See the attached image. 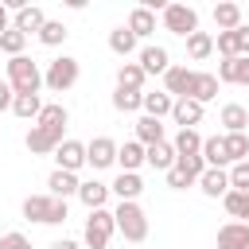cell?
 <instances>
[{"mask_svg":"<svg viewBox=\"0 0 249 249\" xmlns=\"http://www.w3.org/2000/svg\"><path fill=\"white\" fill-rule=\"evenodd\" d=\"M4 70H8V86H12V93H39L43 89V70H39V62L35 58H27V54H16V58H8L4 62Z\"/></svg>","mask_w":249,"mask_h":249,"instance_id":"obj_1","label":"cell"},{"mask_svg":"<svg viewBox=\"0 0 249 249\" xmlns=\"http://www.w3.org/2000/svg\"><path fill=\"white\" fill-rule=\"evenodd\" d=\"M78 78H82V62H78V58H70V54L51 58V62H47V70H43V86H47L51 93H66V89H74V86H78Z\"/></svg>","mask_w":249,"mask_h":249,"instance_id":"obj_2","label":"cell"},{"mask_svg":"<svg viewBox=\"0 0 249 249\" xmlns=\"http://www.w3.org/2000/svg\"><path fill=\"white\" fill-rule=\"evenodd\" d=\"M23 218H27V222H39V226H62L70 214H66V202H62V198L27 195V198H23Z\"/></svg>","mask_w":249,"mask_h":249,"instance_id":"obj_3","label":"cell"},{"mask_svg":"<svg viewBox=\"0 0 249 249\" xmlns=\"http://www.w3.org/2000/svg\"><path fill=\"white\" fill-rule=\"evenodd\" d=\"M113 222L124 233V241H144L148 237V214L140 202H117L113 206Z\"/></svg>","mask_w":249,"mask_h":249,"instance_id":"obj_4","label":"cell"},{"mask_svg":"<svg viewBox=\"0 0 249 249\" xmlns=\"http://www.w3.org/2000/svg\"><path fill=\"white\" fill-rule=\"evenodd\" d=\"M117 233V222H113V210H89V218H86V249H105L109 245V237Z\"/></svg>","mask_w":249,"mask_h":249,"instance_id":"obj_5","label":"cell"},{"mask_svg":"<svg viewBox=\"0 0 249 249\" xmlns=\"http://www.w3.org/2000/svg\"><path fill=\"white\" fill-rule=\"evenodd\" d=\"M163 31H171V35H195L198 31V12L191 8V4H167L163 8Z\"/></svg>","mask_w":249,"mask_h":249,"instance_id":"obj_6","label":"cell"},{"mask_svg":"<svg viewBox=\"0 0 249 249\" xmlns=\"http://www.w3.org/2000/svg\"><path fill=\"white\" fill-rule=\"evenodd\" d=\"M62 140H66L62 132L43 128V124H31V128H27V136H23V144H27V152H31V156H54V148H58Z\"/></svg>","mask_w":249,"mask_h":249,"instance_id":"obj_7","label":"cell"},{"mask_svg":"<svg viewBox=\"0 0 249 249\" xmlns=\"http://www.w3.org/2000/svg\"><path fill=\"white\" fill-rule=\"evenodd\" d=\"M86 163H89L93 171L113 167V163H117V140H113V136H93V140L86 144Z\"/></svg>","mask_w":249,"mask_h":249,"instance_id":"obj_8","label":"cell"},{"mask_svg":"<svg viewBox=\"0 0 249 249\" xmlns=\"http://www.w3.org/2000/svg\"><path fill=\"white\" fill-rule=\"evenodd\" d=\"M191 82H195V70H187V66L171 62V66H167V74H163V93H167L171 101L191 97Z\"/></svg>","mask_w":249,"mask_h":249,"instance_id":"obj_9","label":"cell"},{"mask_svg":"<svg viewBox=\"0 0 249 249\" xmlns=\"http://www.w3.org/2000/svg\"><path fill=\"white\" fill-rule=\"evenodd\" d=\"M136 66L144 70V78H152V74H167V66H171V54H167V47H156V43H148V47H140V54H136Z\"/></svg>","mask_w":249,"mask_h":249,"instance_id":"obj_10","label":"cell"},{"mask_svg":"<svg viewBox=\"0 0 249 249\" xmlns=\"http://www.w3.org/2000/svg\"><path fill=\"white\" fill-rule=\"evenodd\" d=\"M54 163H58V171H82L86 167V144L82 140H62L58 148H54Z\"/></svg>","mask_w":249,"mask_h":249,"instance_id":"obj_11","label":"cell"},{"mask_svg":"<svg viewBox=\"0 0 249 249\" xmlns=\"http://www.w3.org/2000/svg\"><path fill=\"white\" fill-rule=\"evenodd\" d=\"M140 191H144L140 171H121V175L109 183V195H117V202H136V198H140Z\"/></svg>","mask_w":249,"mask_h":249,"instance_id":"obj_12","label":"cell"},{"mask_svg":"<svg viewBox=\"0 0 249 249\" xmlns=\"http://www.w3.org/2000/svg\"><path fill=\"white\" fill-rule=\"evenodd\" d=\"M47 23V12L39 8V4H23L16 16H12V27L16 31H23V35H39V27Z\"/></svg>","mask_w":249,"mask_h":249,"instance_id":"obj_13","label":"cell"},{"mask_svg":"<svg viewBox=\"0 0 249 249\" xmlns=\"http://www.w3.org/2000/svg\"><path fill=\"white\" fill-rule=\"evenodd\" d=\"M47 187H51V191H47L51 198H62V202H66L70 195H78V187H82V179H78L74 171H58V167H54V171L47 175Z\"/></svg>","mask_w":249,"mask_h":249,"instance_id":"obj_14","label":"cell"},{"mask_svg":"<svg viewBox=\"0 0 249 249\" xmlns=\"http://www.w3.org/2000/svg\"><path fill=\"white\" fill-rule=\"evenodd\" d=\"M202 109H206V105H198V101H191V97H179V101L171 105V121H175L179 128H195V124H202Z\"/></svg>","mask_w":249,"mask_h":249,"instance_id":"obj_15","label":"cell"},{"mask_svg":"<svg viewBox=\"0 0 249 249\" xmlns=\"http://www.w3.org/2000/svg\"><path fill=\"white\" fill-rule=\"evenodd\" d=\"M198 191H202L206 198H222V195L230 191V175H226V167H206V171L198 175Z\"/></svg>","mask_w":249,"mask_h":249,"instance_id":"obj_16","label":"cell"},{"mask_svg":"<svg viewBox=\"0 0 249 249\" xmlns=\"http://www.w3.org/2000/svg\"><path fill=\"white\" fill-rule=\"evenodd\" d=\"M78 198L86 202V210H101V206L109 202V183H101V179H82Z\"/></svg>","mask_w":249,"mask_h":249,"instance_id":"obj_17","label":"cell"},{"mask_svg":"<svg viewBox=\"0 0 249 249\" xmlns=\"http://www.w3.org/2000/svg\"><path fill=\"white\" fill-rule=\"evenodd\" d=\"M218 249H249V226L245 222H226L218 230Z\"/></svg>","mask_w":249,"mask_h":249,"instance_id":"obj_18","label":"cell"},{"mask_svg":"<svg viewBox=\"0 0 249 249\" xmlns=\"http://www.w3.org/2000/svg\"><path fill=\"white\" fill-rule=\"evenodd\" d=\"M214 97H218V78H214V74H206V70H195V82H191V101L206 105V101H214Z\"/></svg>","mask_w":249,"mask_h":249,"instance_id":"obj_19","label":"cell"},{"mask_svg":"<svg viewBox=\"0 0 249 249\" xmlns=\"http://www.w3.org/2000/svg\"><path fill=\"white\" fill-rule=\"evenodd\" d=\"M144 163H148V167H156V171L175 167V148H171V140H160V144L144 148Z\"/></svg>","mask_w":249,"mask_h":249,"instance_id":"obj_20","label":"cell"},{"mask_svg":"<svg viewBox=\"0 0 249 249\" xmlns=\"http://www.w3.org/2000/svg\"><path fill=\"white\" fill-rule=\"evenodd\" d=\"M35 124H43V128H54V132H66V124H70V113H66V105H43L39 109V117H35Z\"/></svg>","mask_w":249,"mask_h":249,"instance_id":"obj_21","label":"cell"},{"mask_svg":"<svg viewBox=\"0 0 249 249\" xmlns=\"http://www.w3.org/2000/svg\"><path fill=\"white\" fill-rule=\"evenodd\" d=\"M218 121L226 124V132H245V128H249V109L237 105V101H230V105H222Z\"/></svg>","mask_w":249,"mask_h":249,"instance_id":"obj_22","label":"cell"},{"mask_svg":"<svg viewBox=\"0 0 249 249\" xmlns=\"http://www.w3.org/2000/svg\"><path fill=\"white\" fill-rule=\"evenodd\" d=\"M117 163H121V171H140L144 167V144H136V140L117 144Z\"/></svg>","mask_w":249,"mask_h":249,"instance_id":"obj_23","label":"cell"},{"mask_svg":"<svg viewBox=\"0 0 249 249\" xmlns=\"http://www.w3.org/2000/svg\"><path fill=\"white\" fill-rule=\"evenodd\" d=\"M214 23H218V31H237L241 27V4H233V0L214 4Z\"/></svg>","mask_w":249,"mask_h":249,"instance_id":"obj_24","label":"cell"},{"mask_svg":"<svg viewBox=\"0 0 249 249\" xmlns=\"http://www.w3.org/2000/svg\"><path fill=\"white\" fill-rule=\"evenodd\" d=\"M124 27H128V31L136 35V43H140V39H148V35L156 31V16H152L148 8H132V12H128V23H124Z\"/></svg>","mask_w":249,"mask_h":249,"instance_id":"obj_25","label":"cell"},{"mask_svg":"<svg viewBox=\"0 0 249 249\" xmlns=\"http://www.w3.org/2000/svg\"><path fill=\"white\" fill-rule=\"evenodd\" d=\"M171 97L163 93V89H156V93H144V101H140V109H144V117H156V121H163V117H171Z\"/></svg>","mask_w":249,"mask_h":249,"instance_id":"obj_26","label":"cell"},{"mask_svg":"<svg viewBox=\"0 0 249 249\" xmlns=\"http://www.w3.org/2000/svg\"><path fill=\"white\" fill-rule=\"evenodd\" d=\"M160 140H167V136H163V121H156V117H140V121H136V144L152 148V144H160Z\"/></svg>","mask_w":249,"mask_h":249,"instance_id":"obj_27","label":"cell"},{"mask_svg":"<svg viewBox=\"0 0 249 249\" xmlns=\"http://www.w3.org/2000/svg\"><path fill=\"white\" fill-rule=\"evenodd\" d=\"M222 206H226V214H230L233 222H245V226H249V195H245V191H226V195H222Z\"/></svg>","mask_w":249,"mask_h":249,"instance_id":"obj_28","label":"cell"},{"mask_svg":"<svg viewBox=\"0 0 249 249\" xmlns=\"http://www.w3.org/2000/svg\"><path fill=\"white\" fill-rule=\"evenodd\" d=\"M144 70L136 66V62H121V70H117V89H136V93H144Z\"/></svg>","mask_w":249,"mask_h":249,"instance_id":"obj_29","label":"cell"},{"mask_svg":"<svg viewBox=\"0 0 249 249\" xmlns=\"http://www.w3.org/2000/svg\"><path fill=\"white\" fill-rule=\"evenodd\" d=\"M39 109H43V97H39V93H16V97H12V113H16L19 121H35Z\"/></svg>","mask_w":249,"mask_h":249,"instance_id":"obj_30","label":"cell"},{"mask_svg":"<svg viewBox=\"0 0 249 249\" xmlns=\"http://www.w3.org/2000/svg\"><path fill=\"white\" fill-rule=\"evenodd\" d=\"M171 148H175V156H198V152H202V136H198V128H179L175 140H171Z\"/></svg>","mask_w":249,"mask_h":249,"instance_id":"obj_31","label":"cell"},{"mask_svg":"<svg viewBox=\"0 0 249 249\" xmlns=\"http://www.w3.org/2000/svg\"><path fill=\"white\" fill-rule=\"evenodd\" d=\"M222 144H226V160H230V167L241 163V160H249V136H245V132H226Z\"/></svg>","mask_w":249,"mask_h":249,"instance_id":"obj_32","label":"cell"},{"mask_svg":"<svg viewBox=\"0 0 249 249\" xmlns=\"http://www.w3.org/2000/svg\"><path fill=\"white\" fill-rule=\"evenodd\" d=\"M187 54H191L195 62L210 58V54H214V35H210V31H195V35H187Z\"/></svg>","mask_w":249,"mask_h":249,"instance_id":"obj_33","label":"cell"},{"mask_svg":"<svg viewBox=\"0 0 249 249\" xmlns=\"http://www.w3.org/2000/svg\"><path fill=\"white\" fill-rule=\"evenodd\" d=\"M198 156H202L206 167H226V163H230V160H226V144H222V136H206Z\"/></svg>","mask_w":249,"mask_h":249,"instance_id":"obj_34","label":"cell"},{"mask_svg":"<svg viewBox=\"0 0 249 249\" xmlns=\"http://www.w3.org/2000/svg\"><path fill=\"white\" fill-rule=\"evenodd\" d=\"M66 35H70V31H66V23H62V19H47V23L39 27V35H35V39H39L43 47H62V43H66Z\"/></svg>","mask_w":249,"mask_h":249,"instance_id":"obj_35","label":"cell"},{"mask_svg":"<svg viewBox=\"0 0 249 249\" xmlns=\"http://www.w3.org/2000/svg\"><path fill=\"white\" fill-rule=\"evenodd\" d=\"M109 51L121 54V58H128V54L136 51V35H132L128 27H113V31H109Z\"/></svg>","mask_w":249,"mask_h":249,"instance_id":"obj_36","label":"cell"},{"mask_svg":"<svg viewBox=\"0 0 249 249\" xmlns=\"http://www.w3.org/2000/svg\"><path fill=\"white\" fill-rule=\"evenodd\" d=\"M23 47H27V35H23V31H16V27H8V31L0 35V51H4L8 58H16V54H23Z\"/></svg>","mask_w":249,"mask_h":249,"instance_id":"obj_37","label":"cell"},{"mask_svg":"<svg viewBox=\"0 0 249 249\" xmlns=\"http://www.w3.org/2000/svg\"><path fill=\"white\" fill-rule=\"evenodd\" d=\"M140 101H144V93H136V89H113V109L117 113H136Z\"/></svg>","mask_w":249,"mask_h":249,"instance_id":"obj_38","label":"cell"},{"mask_svg":"<svg viewBox=\"0 0 249 249\" xmlns=\"http://www.w3.org/2000/svg\"><path fill=\"white\" fill-rule=\"evenodd\" d=\"M226 175H230V191H245V195H249V160L233 163Z\"/></svg>","mask_w":249,"mask_h":249,"instance_id":"obj_39","label":"cell"},{"mask_svg":"<svg viewBox=\"0 0 249 249\" xmlns=\"http://www.w3.org/2000/svg\"><path fill=\"white\" fill-rule=\"evenodd\" d=\"M163 175H167V187H171V191H187V187H195V179H191L183 167H167Z\"/></svg>","mask_w":249,"mask_h":249,"instance_id":"obj_40","label":"cell"},{"mask_svg":"<svg viewBox=\"0 0 249 249\" xmlns=\"http://www.w3.org/2000/svg\"><path fill=\"white\" fill-rule=\"evenodd\" d=\"M214 51H218L222 58H237V47H233V31H218V39H214Z\"/></svg>","mask_w":249,"mask_h":249,"instance_id":"obj_41","label":"cell"},{"mask_svg":"<svg viewBox=\"0 0 249 249\" xmlns=\"http://www.w3.org/2000/svg\"><path fill=\"white\" fill-rule=\"evenodd\" d=\"M0 249H31V241H27V233L12 230V233H0Z\"/></svg>","mask_w":249,"mask_h":249,"instance_id":"obj_42","label":"cell"},{"mask_svg":"<svg viewBox=\"0 0 249 249\" xmlns=\"http://www.w3.org/2000/svg\"><path fill=\"white\" fill-rule=\"evenodd\" d=\"M233 86H249V54L233 58Z\"/></svg>","mask_w":249,"mask_h":249,"instance_id":"obj_43","label":"cell"},{"mask_svg":"<svg viewBox=\"0 0 249 249\" xmlns=\"http://www.w3.org/2000/svg\"><path fill=\"white\" fill-rule=\"evenodd\" d=\"M233 47H237V54H249V27L245 23L233 31Z\"/></svg>","mask_w":249,"mask_h":249,"instance_id":"obj_44","label":"cell"},{"mask_svg":"<svg viewBox=\"0 0 249 249\" xmlns=\"http://www.w3.org/2000/svg\"><path fill=\"white\" fill-rule=\"evenodd\" d=\"M12 97H16V93H12V86L0 78V113H4V109H12Z\"/></svg>","mask_w":249,"mask_h":249,"instance_id":"obj_45","label":"cell"},{"mask_svg":"<svg viewBox=\"0 0 249 249\" xmlns=\"http://www.w3.org/2000/svg\"><path fill=\"white\" fill-rule=\"evenodd\" d=\"M12 27V12H8V4H0V35Z\"/></svg>","mask_w":249,"mask_h":249,"instance_id":"obj_46","label":"cell"},{"mask_svg":"<svg viewBox=\"0 0 249 249\" xmlns=\"http://www.w3.org/2000/svg\"><path fill=\"white\" fill-rule=\"evenodd\" d=\"M51 249H78V241H70V237H58V241H51Z\"/></svg>","mask_w":249,"mask_h":249,"instance_id":"obj_47","label":"cell"}]
</instances>
